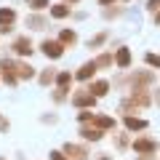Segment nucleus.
I'll return each instance as SVG.
<instances>
[{
  "label": "nucleus",
  "mask_w": 160,
  "mask_h": 160,
  "mask_svg": "<svg viewBox=\"0 0 160 160\" xmlns=\"http://www.w3.org/2000/svg\"><path fill=\"white\" fill-rule=\"evenodd\" d=\"M96 99H99V96H93L88 88H83V91H75L72 96H69V102H72L78 109H91L93 104H96Z\"/></svg>",
  "instance_id": "obj_1"
},
{
  "label": "nucleus",
  "mask_w": 160,
  "mask_h": 160,
  "mask_svg": "<svg viewBox=\"0 0 160 160\" xmlns=\"http://www.w3.org/2000/svg\"><path fill=\"white\" fill-rule=\"evenodd\" d=\"M64 48H67V46H64L62 40H51V38H46L43 43H40V51L46 53L48 59H62L64 56Z\"/></svg>",
  "instance_id": "obj_2"
},
{
  "label": "nucleus",
  "mask_w": 160,
  "mask_h": 160,
  "mask_svg": "<svg viewBox=\"0 0 160 160\" xmlns=\"http://www.w3.org/2000/svg\"><path fill=\"white\" fill-rule=\"evenodd\" d=\"M0 78H3V83L6 86H16L19 83V75H16V69H13V59H0Z\"/></svg>",
  "instance_id": "obj_3"
},
{
  "label": "nucleus",
  "mask_w": 160,
  "mask_h": 160,
  "mask_svg": "<svg viewBox=\"0 0 160 160\" xmlns=\"http://www.w3.org/2000/svg\"><path fill=\"white\" fill-rule=\"evenodd\" d=\"M13 24H16V11L8 6H0V35L13 32Z\"/></svg>",
  "instance_id": "obj_4"
},
{
  "label": "nucleus",
  "mask_w": 160,
  "mask_h": 160,
  "mask_svg": "<svg viewBox=\"0 0 160 160\" xmlns=\"http://www.w3.org/2000/svg\"><path fill=\"white\" fill-rule=\"evenodd\" d=\"M11 51L16 53V56H29V53H32L35 48H32V40H29L27 35H19V38H13V43H11Z\"/></svg>",
  "instance_id": "obj_5"
},
{
  "label": "nucleus",
  "mask_w": 160,
  "mask_h": 160,
  "mask_svg": "<svg viewBox=\"0 0 160 160\" xmlns=\"http://www.w3.org/2000/svg\"><path fill=\"white\" fill-rule=\"evenodd\" d=\"M149 83H155V72H149V69H142V72L131 75V88H147Z\"/></svg>",
  "instance_id": "obj_6"
},
{
  "label": "nucleus",
  "mask_w": 160,
  "mask_h": 160,
  "mask_svg": "<svg viewBox=\"0 0 160 160\" xmlns=\"http://www.w3.org/2000/svg\"><path fill=\"white\" fill-rule=\"evenodd\" d=\"M96 69H99V67H96V62L91 59V62H86L83 67L78 69V72H75V80H80V83H91L93 75H96Z\"/></svg>",
  "instance_id": "obj_7"
},
{
  "label": "nucleus",
  "mask_w": 160,
  "mask_h": 160,
  "mask_svg": "<svg viewBox=\"0 0 160 160\" xmlns=\"http://www.w3.org/2000/svg\"><path fill=\"white\" fill-rule=\"evenodd\" d=\"M13 69H16L19 80H32V78H38L35 67H32V64H27V62H16V59H13Z\"/></svg>",
  "instance_id": "obj_8"
},
{
  "label": "nucleus",
  "mask_w": 160,
  "mask_h": 160,
  "mask_svg": "<svg viewBox=\"0 0 160 160\" xmlns=\"http://www.w3.org/2000/svg\"><path fill=\"white\" fill-rule=\"evenodd\" d=\"M80 136L86 139V142H99V139L104 136V131H102L99 126H93V123H91V126H88V123H83V128H80Z\"/></svg>",
  "instance_id": "obj_9"
},
{
  "label": "nucleus",
  "mask_w": 160,
  "mask_h": 160,
  "mask_svg": "<svg viewBox=\"0 0 160 160\" xmlns=\"http://www.w3.org/2000/svg\"><path fill=\"white\" fill-rule=\"evenodd\" d=\"M115 64H118L120 69H128V67H131V48L120 46L118 51H115Z\"/></svg>",
  "instance_id": "obj_10"
},
{
  "label": "nucleus",
  "mask_w": 160,
  "mask_h": 160,
  "mask_svg": "<svg viewBox=\"0 0 160 160\" xmlns=\"http://www.w3.org/2000/svg\"><path fill=\"white\" fill-rule=\"evenodd\" d=\"M133 149H136V152H142V155H149V152H155V149H158V142H155V139H136V142H133Z\"/></svg>",
  "instance_id": "obj_11"
},
{
  "label": "nucleus",
  "mask_w": 160,
  "mask_h": 160,
  "mask_svg": "<svg viewBox=\"0 0 160 160\" xmlns=\"http://www.w3.org/2000/svg\"><path fill=\"white\" fill-rule=\"evenodd\" d=\"M48 13H51L53 19H67L69 13H72V6H69V3H56V6L48 8Z\"/></svg>",
  "instance_id": "obj_12"
},
{
  "label": "nucleus",
  "mask_w": 160,
  "mask_h": 160,
  "mask_svg": "<svg viewBox=\"0 0 160 160\" xmlns=\"http://www.w3.org/2000/svg\"><path fill=\"white\" fill-rule=\"evenodd\" d=\"M123 123H126L128 131H144V128H147V120L133 118V115H126V118H123Z\"/></svg>",
  "instance_id": "obj_13"
},
{
  "label": "nucleus",
  "mask_w": 160,
  "mask_h": 160,
  "mask_svg": "<svg viewBox=\"0 0 160 160\" xmlns=\"http://www.w3.org/2000/svg\"><path fill=\"white\" fill-rule=\"evenodd\" d=\"M27 27H29V29H46V27H48V19L40 16V13L35 11L32 16H27Z\"/></svg>",
  "instance_id": "obj_14"
},
{
  "label": "nucleus",
  "mask_w": 160,
  "mask_h": 160,
  "mask_svg": "<svg viewBox=\"0 0 160 160\" xmlns=\"http://www.w3.org/2000/svg\"><path fill=\"white\" fill-rule=\"evenodd\" d=\"M88 91H91L93 96H99V99H102V96H107V91H109V83H107V80H93L91 86H88Z\"/></svg>",
  "instance_id": "obj_15"
},
{
  "label": "nucleus",
  "mask_w": 160,
  "mask_h": 160,
  "mask_svg": "<svg viewBox=\"0 0 160 160\" xmlns=\"http://www.w3.org/2000/svg\"><path fill=\"white\" fill-rule=\"evenodd\" d=\"M91 123H93V126H99L102 131H107V128H115V118H109V115H93Z\"/></svg>",
  "instance_id": "obj_16"
},
{
  "label": "nucleus",
  "mask_w": 160,
  "mask_h": 160,
  "mask_svg": "<svg viewBox=\"0 0 160 160\" xmlns=\"http://www.w3.org/2000/svg\"><path fill=\"white\" fill-rule=\"evenodd\" d=\"M93 62H96V67H99V69H107V67H112V64H115V53L104 51V53H99Z\"/></svg>",
  "instance_id": "obj_17"
},
{
  "label": "nucleus",
  "mask_w": 160,
  "mask_h": 160,
  "mask_svg": "<svg viewBox=\"0 0 160 160\" xmlns=\"http://www.w3.org/2000/svg\"><path fill=\"white\" fill-rule=\"evenodd\" d=\"M59 40H62L67 48H72L75 43H78V32H75V29H62V32H59Z\"/></svg>",
  "instance_id": "obj_18"
},
{
  "label": "nucleus",
  "mask_w": 160,
  "mask_h": 160,
  "mask_svg": "<svg viewBox=\"0 0 160 160\" xmlns=\"http://www.w3.org/2000/svg\"><path fill=\"white\" fill-rule=\"evenodd\" d=\"M72 80H75V75H69L67 69H62V72H56V88H69Z\"/></svg>",
  "instance_id": "obj_19"
},
{
  "label": "nucleus",
  "mask_w": 160,
  "mask_h": 160,
  "mask_svg": "<svg viewBox=\"0 0 160 160\" xmlns=\"http://www.w3.org/2000/svg\"><path fill=\"white\" fill-rule=\"evenodd\" d=\"M40 86H51V83H56V69H43V72L38 75Z\"/></svg>",
  "instance_id": "obj_20"
},
{
  "label": "nucleus",
  "mask_w": 160,
  "mask_h": 160,
  "mask_svg": "<svg viewBox=\"0 0 160 160\" xmlns=\"http://www.w3.org/2000/svg\"><path fill=\"white\" fill-rule=\"evenodd\" d=\"M64 149H67V155H72L75 160H86V158H88V152H86V149H83V147H75V144H67Z\"/></svg>",
  "instance_id": "obj_21"
},
{
  "label": "nucleus",
  "mask_w": 160,
  "mask_h": 160,
  "mask_svg": "<svg viewBox=\"0 0 160 160\" xmlns=\"http://www.w3.org/2000/svg\"><path fill=\"white\" fill-rule=\"evenodd\" d=\"M107 38H109V32H99L96 38L88 40V48H99V46H104V43H107Z\"/></svg>",
  "instance_id": "obj_22"
},
{
  "label": "nucleus",
  "mask_w": 160,
  "mask_h": 160,
  "mask_svg": "<svg viewBox=\"0 0 160 160\" xmlns=\"http://www.w3.org/2000/svg\"><path fill=\"white\" fill-rule=\"evenodd\" d=\"M29 8L32 11H46V8H51V0H29Z\"/></svg>",
  "instance_id": "obj_23"
},
{
  "label": "nucleus",
  "mask_w": 160,
  "mask_h": 160,
  "mask_svg": "<svg viewBox=\"0 0 160 160\" xmlns=\"http://www.w3.org/2000/svg\"><path fill=\"white\" fill-rule=\"evenodd\" d=\"M144 62H147V67L160 69V53H147V56H144Z\"/></svg>",
  "instance_id": "obj_24"
},
{
  "label": "nucleus",
  "mask_w": 160,
  "mask_h": 160,
  "mask_svg": "<svg viewBox=\"0 0 160 160\" xmlns=\"http://www.w3.org/2000/svg\"><path fill=\"white\" fill-rule=\"evenodd\" d=\"M123 13V8H109V6H104V19H115V16H120Z\"/></svg>",
  "instance_id": "obj_25"
},
{
  "label": "nucleus",
  "mask_w": 160,
  "mask_h": 160,
  "mask_svg": "<svg viewBox=\"0 0 160 160\" xmlns=\"http://www.w3.org/2000/svg\"><path fill=\"white\" fill-rule=\"evenodd\" d=\"M67 91L69 88H56V91H53V102H64V99H67Z\"/></svg>",
  "instance_id": "obj_26"
},
{
  "label": "nucleus",
  "mask_w": 160,
  "mask_h": 160,
  "mask_svg": "<svg viewBox=\"0 0 160 160\" xmlns=\"http://www.w3.org/2000/svg\"><path fill=\"white\" fill-rule=\"evenodd\" d=\"M78 120H80V123H91V120H93V112H88V109H83V112L78 115Z\"/></svg>",
  "instance_id": "obj_27"
},
{
  "label": "nucleus",
  "mask_w": 160,
  "mask_h": 160,
  "mask_svg": "<svg viewBox=\"0 0 160 160\" xmlns=\"http://www.w3.org/2000/svg\"><path fill=\"white\" fill-rule=\"evenodd\" d=\"M147 11H149V13L160 11V0H147Z\"/></svg>",
  "instance_id": "obj_28"
},
{
  "label": "nucleus",
  "mask_w": 160,
  "mask_h": 160,
  "mask_svg": "<svg viewBox=\"0 0 160 160\" xmlns=\"http://www.w3.org/2000/svg\"><path fill=\"white\" fill-rule=\"evenodd\" d=\"M51 160H69V158H64L62 152H51Z\"/></svg>",
  "instance_id": "obj_29"
},
{
  "label": "nucleus",
  "mask_w": 160,
  "mask_h": 160,
  "mask_svg": "<svg viewBox=\"0 0 160 160\" xmlns=\"http://www.w3.org/2000/svg\"><path fill=\"white\" fill-rule=\"evenodd\" d=\"M152 16H155V24H160V11H155Z\"/></svg>",
  "instance_id": "obj_30"
},
{
  "label": "nucleus",
  "mask_w": 160,
  "mask_h": 160,
  "mask_svg": "<svg viewBox=\"0 0 160 160\" xmlns=\"http://www.w3.org/2000/svg\"><path fill=\"white\" fill-rule=\"evenodd\" d=\"M99 3H102V6H112L115 0H99Z\"/></svg>",
  "instance_id": "obj_31"
},
{
  "label": "nucleus",
  "mask_w": 160,
  "mask_h": 160,
  "mask_svg": "<svg viewBox=\"0 0 160 160\" xmlns=\"http://www.w3.org/2000/svg\"><path fill=\"white\" fill-rule=\"evenodd\" d=\"M155 102H158V104H160V91H155Z\"/></svg>",
  "instance_id": "obj_32"
},
{
  "label": "nucleus",
  "mask_w": 160,
  "mask_h": 160,
  "mask_svg": "<svg viewBox=\"0 0 160 160\" xmlns=\"http://www.w3.org/2000/svg\"><path fill=\"white\" fill-rule=\"evenodd\" d=\"M64 3H78V0H64Z\"/></svg>",
  "instance_id": "obj_33"
},
{
  "label": "nucleus",
  "mask_w": 160,
  "mask_h": 160,
  "mask_svg": "<svg viewBox=\"0 0 160 160\" xmlns=\"http://www.w3.org/2000/svg\"><path fill=\"white\" fill-rule=\"evenodd\" d=\"M123 3H128V0H123Z\"/></svg>",
  "instance_id": "obj_34"
},
{
  "label": "nucleus",
  "mask_w": 160,
  "mask_h": 160,
  "mask_svg": "<svg viewBox=\"0 0 160 160\" xmlns=\"http://www.w3.org/2000/svg\"><path fill=\"white\" fill-rule=\"evenodd\" d=\"M27 3H29V0H27Z\"/></svg>",
  "instance_id": "obj_35"
},
{
  "label": "nucleus",
  "mask_w": 160,
  "mask_h": 160,
  "mask_svg": "<svg viewBox=\"0 0 160 160\" xmlns=\"http://www.w3.org/2000/svg\"><path fill=\"white\" fill-rule=\"evenodd\" d=\"M0 160H3V158H0Z\"/></svg>",
  "instance_id": "obj_36"
}]
</instances>
